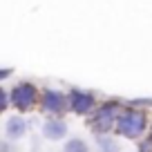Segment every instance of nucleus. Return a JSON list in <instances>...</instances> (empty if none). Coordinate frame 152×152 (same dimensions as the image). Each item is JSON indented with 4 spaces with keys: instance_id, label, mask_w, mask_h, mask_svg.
<instances>
[{
    "instance_id": "6e6552de",
    "label": "nucleus",
    "mask_w": 152,
    "mask_h": 152,
    "mask_svg": "<svg viewBox=\"0 0 152 152\" xmlns=\"http://www.w3.org/2000/svg\"><path fill=\"white\" fill-rule=\"evenodd\" d=\"M63 152H90V145H87L83 139L74 137V139H69V141L63 145Z\"/></svg>"
},
{
    "instance_id": "39448f33",
    "label": "nucleus",
    "mask_w": 152,
    "mask_h": 152,
    "mask_svg": "<svg viewBox=\"0 0 152 152\" xmlns=\"http://www.w3.org/2000/svg\"><path fill=\"white\" fill-rule=\"evenodd\" d=\"M40 105L47 114H63L67 112V96L58 90H45L40 96Z\"/></svg>"
},
{
    "instance_id": "f03ea898",
    "label": "nucleus",
    "mask_w": 152,
    "mask_h": 152,
    "mask_svg": "<svg viewBox=\"0 0 152 152\" xmlns=\"http://www.w3.org/2000/svg\"><path fill=\"white\" fill-rule=\"evenodd\" d=\"M119 101H107V103H103L99 110H94V114H92L90 119V130L99 137V134H107L110 130L114 128V121H116V116H119Z\"/></svg>"
},
{
    "instance_id": "ddd939ff",
    "label": "nucleus",
    "mask_w": 152,
    "mask_h": 152,
    "mask_svg": "<svg viewBox=\"0 0 152 152\" xmlns=\"http://www.w3.org/2000/svg\"><path fill=\"white\" fill-rule=\"evenodd\" d=\"M150 139H152V128H150Z\"/></svg>"
},
{
    "instance_id": "f8f14e48",
    "label": "nucleus",
    "mask_w": 152,
    "mask_h": 152,
    "mask_svg": "<svg viewBox=\"0 0 152 152\" xmlns=\"http://www.w3.org/2000/svg\"><path fill=\"white\" fill-rule=\"evenodd\" d=\"M0 152H11V145L7 141H0Z\"/></svg>"
},
{
    "instance_id": "7ed1b4c3",
    "label": "nucleus",
    "mask_w": 152,
    "mask_h": 152,
    "mask_svg": "<svg viewBox=\"0 0 152 152\" xmlns=\"http://www.w3.org/2000/svg\"><path fill=\"white\" fill-rule=\"evenodd\" d=\"M36 101H38V87L34 85V83H29V81L18 83V85L9 92V103L14 105L16 110H20V114L29 112V110L36 105Z\"/></svg>"
},
{
    "instance_id": "0eeeda50",
    "label": "nucleus",
    "mask_w": 152,
    "mask_h": 152,
    "mask_svg": "<svg viewBox=\"0 0 152 152\" xmlns=\"http://www.w3.org/2000/svg\"><path fill=\"white\" fill-rule=\"evenodd\" d=\"M5 134H7V139H11V141L23 139L25 134H27V121H25L20 114L9 116V119H7V125H5Z\"/></svg>"
},
{
    "instance_id": "9b49d317",
    "label": "nucleus",
    "mask_w": 152,
    "mask_h": 152,
    "mask_svg": "<svg viewBox=\"0 0 152 152\" xmlns=\"http://www.w3.org/2000/svg\"><path fill=\"white\" fill-rule=\"evenodd\" d=\"M9 76H11L9 67H2V69H0V81H5V78H9Z\"/></svg>"
},
{
    "instance_id": "423d86ee",
    "label": "nucleus",
    "mask_w": 152,
    "mask_h": 152,
    "mask_svg": "<svg viewBox=\"0 0 152 152\" xmlns=\"http://www.w3.org/2000/svg\"><path fill=\"white\" fill-rule=\"evenodd\" d=\"M43 137L49 141H61L67 137V123L61 119H47L43 123Z\"/></svg>"
},
{
    "instance_id": "9d476101",
    "label": "nucleus",
    "mask_w": 152,
    "mask_h": 152,
    "mask_svg": "<svg viewBox=\"0 0 152 152\" xmlns=\"http://www.w3.org/2000/svg\"><path fill=\"white\" fill-rule=\"evenodd\" d=\"M7 105H9V92L0 87V114L7 110Z\"/></svg>"
},
{
    "instance_id": "20e7f679",
    "label": "nucleus",
    "mask_w": 152,
    "mask_h": 152,
    "mask_svg": "<svg viewBox=\"0 0 152 152\" xmlns=\"http://www.w3.org/2000/svg\"><path fill=\"white\" fill-rule=\"evenodd\" d=\"M96 105V99L92 92L85 90H72L67 94V110H72L74 114H90Z\"/></svg>"
},
{
    "instance_id": "f257e3e1",
    "label": "nucleus",
    "mask_w": 152,
    "mask_h": 152,
    "mask_svg": "<svg viewBox=\"0 0 152 152\" xmlns=\"http://www.w3.org/2000/svg\"><path fill=\"white\" fill-rule=\"evenodd\" d=\"M148 128V116L145 112L141 110H134V107H128L123 112H119L116 121H114V130L125 139H139Z\"/></svg>"
},
{
    "instance_id": "1a4fd4ad",
    "label": "nucleus",
    "mask_w": 152,
    "mask_h": 152,
    "mask_svg": "<svg viewBox=\"0 0 152 152\" xmlns=\"http://www.w3.org/2000/svg\"><path fill=\"white\" fill-rule=\"evenodd\" d=\"M96 141H99V152H119L116 141H114V139H110L107 134H99V137H96Z\"/></svg>"
}]
</instances>
